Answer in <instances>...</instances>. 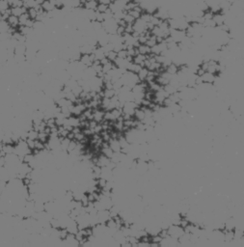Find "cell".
<instances>
[{"mask_svg":"<svg viewBox=\"0 0 244 247\" xmlns=\"http://www.w3.org/2000/svg\"><path fill=\"white\" fill-rule=\"evenodd\" d=\"M133 27V31H135L139 34H142L145 31H147V28H146V22L141 20V18H138V20H135L134 23L132 24Z\"/></svg>","mask_w":244,"mask_h":247,"instance_id":"cell-1","label":"cell"},{"mask_svg":"<svg viewBox=\"0 0 244 247\" xmlns=\"http://www.w3.org/2000/svg\"><path fill=\"white\" fill-rule=\"evenodd\" d=\"M212 20H213V22L215 23V26H220L221 24L225 23L226 16H225V14H221V13L213 14Z\"/></svg>","mask_w":244,"mask_h":247,"instance_id":"cell-2","label":"cell"},{"mask_svg":"<svg viewBox=\"0 0 244 247\" xmlns=\"http://www.w3.org/2000/svg\"><path fill=\"white\" fill-rule=\"evenodd\" d=\"M97 5H99V2H97V0H86V1L83 3V8L86 10L97 11Z\"/></svg>","mask_w":244,"mask_h":247,"instance_id":"cell-3","label":"cell"},{"mask_svg":"<svg viewBox=\"0 0 244 247\" xmlns=\"http://www.w3.org/2000/svg\"><path fill=\"white\" fill-rule=\"evenodd\" d=\"M26 12H27V9L23 6H21V7H12V8H11V14L16 16L17 17H19L21 14H23L24 13H26Z\"/></svg>","mask_w":244,"mask_h":247,"instance_id":"cell-4","label":"cell"},{"mask_svg":"<svg viewBox=\"0 0 244 247\" xmlns=\"http://www.w3.org/2000/svg\"><path fill=\"white\" fill-rule=\"evenodd\" d=\"M202 77V80L204 83H207V84H213L214 80H215V77L216 75H213V73H210V72H206L204 75L201 76Z\"/></svg>","mask_w":244,"mask_h":247,"instance_id":"cell-5","label":"cell"},{"mask_svg":"<svg viewBox=\"0 0 244 247\" xmlns=\"http://www.w3.org/2000/svg\"><path fill=\"white\" fill-rule=\"evenodd\" d=\"M141 69H142V67L140 65L133 63V62H129L128 65H127V67H126V71H129V72H134V73H138Z\"/></svg>","mask_w":244,"mask_h":247,"instance_id":"cell-6","label":"cell"},{"mask_svg":"<svg viewBox=\"0 0 244 247\" xmlns=\"http://www.w3.org/2000/svg\"><path fill=\"white\" fill-rule=\"evenodd\" d=\"M137 50L140 54H143V55H148V54L152 53L151 47L148 46L147 45H139L137 46Z\"/></svg>","mask_w":244,"mask_h":247,"instance_id":"cell-7","label":"cell"},{"mask_svg":"<svg viewBox=\"0 0 244 247\" xmlns=\"http://www.w3.org/2000/svg\"><path fill=\"white\" fill-rule=\"evenodd\" d=\"M166 72L170 73L171 75H177V72H178V66L177 64H175V63H171L168 67L166 68Z\"/></svg>","mask_w":244,"mask_h":247,"instance_id":"cell-8","label":"cell"},{"mask_svg":"<svg viewBox=\"0 0 244 247\" xmlns=\"http://www.w3.org/2000/svg\"><path fill=\"white\" fill-rule=\"evenodd\" d=\"M134 118L138 121H143L145 119V112L143 109H141L140 107H137L134 111Z\"/></svg>","mask_w":244,"mask_h":247,"instance_id":"cell-9","label":"cell"},{"mask_svg":"<svg viewBox=\"0 0 244 247\" xmlns=\"http://www.w3.org/2000/svg\"><path fill=\"white\" fill-rule=\"evenodd\" d=\"M148 72H149V70L147 68H142L139 72L137 73L138 75V78H139L140 82H143V81H146V78H147V75H148Z\"/></svg>","mask_w":244,"mask_h":247,"instance_id":"cell-10","label":"cell"},{"mask_svg":"<svg viewBox=\"0 0 244 247\" xmlns=\"http://www.w3.org/2000/svg\"><path fill=\"white\" fill-rule=\"evenodd\" d=\"M110 147H111V149L113 152H115V153H118L121 151V145H120V142H119V140H112L111 141V144H110Z\"/></svg>","mask_w":244,"mask_h":247,"instance_id":"cell-11","label":"cell"},{"mask_svg":"<svg viewBox=\"0 0 244 247\" xmlns=\"http://www.w3.org/2000/svg\"><path fill=\"white\" fill-rule=\"evenodd\" d=\"M163 89H164V91L168 95H172L174 93H176V92H178L177 88L175 86H173V85H171L170 83L167 84V85H165V86H163Z\"/></svg>","mask_w":244,"mask_h":247,"instance_id":"cell-12","label":"cell"},{"mask_svg":"<svg viewBox=\"0 0 244 247\" xmlns=\"http://www.w3.org/2000/svg\"><path fill=\"white\" fill-rule=\"evenodd\" d=\"M105 57H106L110 62H114L116 60V58H117L118 56H117V52H116V51L111 50V51H108V52H106Z\"/></svg>","mask_w":244,"mask_h":247,"instance_id":"cell-13","label":"cell"},{"mask_svg":"<svg viewBox=\"0 0 244 247\" xmlns=\"http://www.w3.org/2000/svg\"><path fill=\"white\" fill-rule=\"evenodd\" d=\"M156 43H156V37L154 35H152L150 38L147 40V42H146L145 45H147L148 46H150V47H152L154 46H155Z\"/></svg>","mask_w":244,"mask_h":247,"instance_id":"cell-14","label":"cell"},{"mask_svg":"<svg viewBox=\"0 0 244 247\" xmlns=\"http://www.w3.org/2000/svg\"><path fill=\"white\" fill-rule=\"evenodd\" d=\"M29 14H28V13H24L23 14H21V16L19 17V24H23V25H25V23H26V21L29 20Z\"/></svg>","mask_w":244,"mask_h":247,"instance_id":"cell-15","label":"cell"},{"mask_svg":"<svg viewBox=\"0 0 244 247\" xmlns=\"http://www.w3.org/2000/svg\"><path fill=\"white\" fill-rule=\"evenodd\" d=\"M123 20H125V22L126 24H133L134 21H135V20H134V18L130 16L128 13H126L125 14V17H123Z\"/></svg>","mask_w":244,"mask_h":247,"instance_id":"cell-16","label":"cell"},{"mask_svg":"<svg viewBox=\"0 0 244 247\" xmlns=\"http://www.w3.org/2000/svg\"><path fill=\"white\" fill-rule=\"evenodd\" d=\"M108 5L106 4H101V3H99V5H97V12H99V13H101V14H103L105 13L106 11L108 10Z\"/></svg>","mask_w":244,"mask_h":247,"instance_id":"cell-17","label":"cell"},{"mask_svg":"<svg viewBox=\"0 0 244 247\" xmlns=\"http://www.w3.org/2000/svg\"><path fill=\"white\" fill-rule=\"evenodd\" d=\"M28 14H29V17L31 18V20H36V17H37L38 16V12H37V10H36L35 8H31V9H28Z\"/></svg>","mask_w":244,"mask_h":247,"instance_id":"cell-18","label":"cell"},{"mask_svg":"<svg viewBox=\"0 0 244 247\" xmlns=\"http://www.w3.org/2000/svg\"><path fill=\"white\" fill-rule=\"evenodd\" d=\"M8 21L13 25H17L19 22V17H16V16H13V14H11V16L8 17Z\"/></svg>","mask_w":244,"mask_h":247,"instance_id":"cell-19","label":"cell"},{"mask_svg":"<svg viewBox=\"0 0 244 247\" xmlns=\"http://www.w3.org/2000/svg\"><path fill=\"white\" fill-rule=\"evenodd\" d=\"M151 17H152V14H149V13H143V14H141V17L140 18L143 21H145V22H150V20H151Z\"/></svg>","mask_w":244,"mask_h":247,"instance_id":"cell-20","label":"cell"},{"mask_svg":"<svg viewBox=\"0 0 244 247\" xmlns=\"http://www.w3.org/2000/svg\"><path fill=\"white\" fill-rule=\"evenodd\" d=\"M81 61H82V63H84L85 65H92L93 62L91 61V58H90V55L88 54H85L84 56H82V59H81Z\"/></svg>","mask_w":244,"mask_h":247,"instance_id":"cell-21","label":"cell"},{"mask_svg":"<svg viewBox=\"0 0 244 247\" xmlns=\"http://www.w3.org/2000/svg\"><path fill=\"white\" fill-rule=\"evenodd\" d=\"M117 56L119 58H123V59H126L127 57V51L126 49H122L120 50L119 52H117Z\"/></svg>","mask_w":244,"mask_h":247,"instance_id":"cell-22","label":"cell"},{"mask_svg":"<svg viewBox=\"0 0 244 247\" xmlns=\"http://www.w3.org/2000/svg\"><path fill=\"white\" fill-rule=\"evenodd\" d=\"M162 240V238L160 237L159 235H152V239H151V242H156V243H160V241Z\"/></svg>","mask_w":244,"mask_h":247,"instance_id":"cell-23","label":"cell"},{"mask_svg":"<svg viewBox=\"0 0 244 247\" xmlns=\"http://www.w3.org/2000/svg\"><path fill=\"white\" fill-rule=\"evenodd\" d=\"M123 33H125V26H122V25H118L117 30H116V34L119 36H122Z\"/></svg>","mask_w":244,"mask_h":247,"instance_id":"cell-24","label":"cell"},{"mask_svg":"<svg viewBox=\"0 0 244 247\" xmlns=\"http://www.w3.org/2000/svg\"><path fill=\"white\" fill-rule=\"evenodd\" d=\"M99 3H101V4H106L109 5L111 3V0H97Z\"/></svg>","mask_w":244,"mask_h":247,"instance_id":"cell-25","label":"cell"},{"mask_svg":"<svg viewBox=\"0 0 244 247\" xmlns=\"http://www.w3.org/2000/svg\"><path fill=\"white\" fill-rule=\"evenodd\" d=\"M45 1V0H36V2H37L38 5H42Z\"/></svg>","mask_w":244,"mask_h":247,"instance_id":"cell-26","label":"cell"},{"mask_svg":"<svg viewBox=\"0 0 244 247\" xmlns=\"http://www.w3.org/2000/svg\"><path fill=\"white\" fill-rule=\"evenodd\" d=\"M0 18H2V13L0 12Z\"/></svg>","mask_w":244,"mask_h":247,"instance_id":"cell-27","label":"cell"},{"mask_svg":"<svg viewBox=\"0 0 244 247\" xmlns=\"http://www.w3.org/2000/svg\"><path fill=\"white\" fill-rule=\"evenodd\" d=\"M114 1H115V0H111V2H114Z\"/></svg>","mask_w":244,"mask_h":247,"instance_id":"cell-28","label":"cell"}]
</instances>
